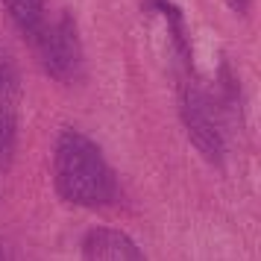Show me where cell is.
I'll return each instance as SVG.
<instances>
[{"label":"cell","mask_w":261,"mask_h":261,"mask_svg":"<svg viewBox=\"0 0 261 261\" xmlns=\"http://www.w3.org/2000/svg\"><path fill=\"white\" fill-rule=\"evenodd\" d=\"M53 188L65 202L100 208L118 197V179L109 167L103 150L88 135L76 129H62L53 147Z\"/></svg>","instance_id":"cell-1"},{"label":"cell","mask_w":261,"mask_h":261,"mask_svg":"<svg viewBox=\"0 0 261 261\" xmlns=\"http://www.w3.org/2000/svg\"><path fill=\"white\" fill-rule=\"evenodd\" d=\"M179 109H182V120L188 129L191 141L197 144L205 159L220 162L226 150L223 126H220V109H217V97H212L202 83L197 80L194 71H179Z\"/></svg>","instance_id":"cell-2"},{"label":"cell","mask_w":261,"mask_h":261,"mask_svg":"<svg viewBox=\"0 0 261 261\" xmlns=\"http://www.w3.org/2000/svg\"><path fill=\"white\" fill-rule=\"evenodd\" d=\"M36 47L41 68L53 76L56 83H73L83 71V47H80V33L71 12H62L56 21H44L36 33Z\"/></svg>","instance_id":"cell-3"},{"label":"cell","mask_w":261,"mask_h":261,"mask_svg":"<svg viewBox=\"0 0 261 261\" xmlns=\"http://www.w3.org/2000/svg\"><path fill=\"white\" fill-rule=\"evenodd\" d=\"M18 112H21V73L12 53L0 50V167L6 170L18 138Z\"/></svg>","instance_id":"cell-4"},{"label":"cell","mask_w":261,"mask_h":261,"mask_svg":"<svg viewBox=\"0 0 261 261\" xmlns=\"http://www.w3.org/2000/svg\"><path fill=\"white\" fill-rule=\"evenodd\" d=\"M83 258L88 261H138L144 258L138 244L120 229L97 226L83 238Z\"/></svg>","instance_id":"cell-5"},{"label":"cell","mask_w":261,"mask_h":261,"mask_svg":"<svg viewBox=\"0 0 261 261\" xmlns=\"http://www.w3.org/2000/svg\"><path fill=\"white\" fill-rule=\"evenodd\" d=\"M3 6H6V12L12 15V21L27 38H36L41 24L47 21L44 0H3Z\"/></svg>","instance_id":"cell-6"},{"label":"cell","mask_w":261,"mask_h":261,"mask_svg":"<svg viewBox=\"0 0 261 261\" xmlns=\"http://www.w3.org/2000/svg\"><path fill=\"white\" fill-rule=\"evenodd\" d=\"M232 3V9H238V12H247V6H249V0H229Z\"/></svg>","instance_id":"cell-7"},{"label":"cell","mask_w":261,"mask_h":261,"mask_svg":"<svg viewBox=\"0 0 261 261\" xmlns=\"http://www.w3.org/2000/svg\"><path fill=\"white\" fill-rule=\"evenodd\" d=\"M0 173H3V167H0Z\"/></svg>","instance_id":"cell-8"}]
</instances>
